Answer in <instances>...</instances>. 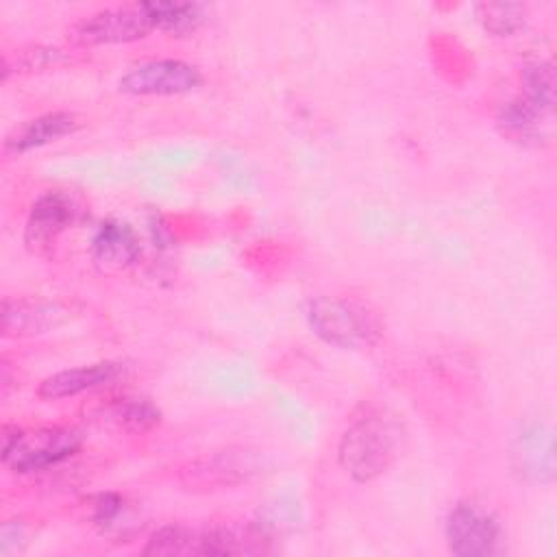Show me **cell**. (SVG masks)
I'll return each instance as SVG.
<instances>
[{"label":"cell","mask_w":557,"mask_h":557,"mask_svg":"<svg viewBox=\"0 0 557 557\" xmlns=\"http://www.w3.org/2000/svg\"><path fill=\"white\" fill-rule=\"evenodd\" d=\"M396 455V431L376 413L355 418L337 446L342 470L357 483H370L383 474Z\"/></svg>","instance_id":"obj_1"},{"label":"cell","mask_w":557,"mask_h":557,"mask_svg":"<svg viewBox=\"0 0 557 557\" xmlns=\"http://www.w3.org/2000/svg\"><path fill=\"white\" fill-rule=\"evenodd\" d=\"M83 446V435L70 426H41L22 431L2 426V463L17 474L48 470L70 459Z\"/></svg>","instance_id":"obj_2"},{"label":"cell","mask_w":557,"mask_h":557,"mask_svg":"<svg viewBox=\"0 0 557 557\" xmlns=\"http://www.w3.org/2000/svg\"><path fill=\"white\" fill-rule=\"evenodd\" d=\"M307 320L320 339L346 350L372 346L381 335V324L368 307L339 296H318L309 300Z\"/></svg>","instance_id":"obj_3"},{"label":"cell","mask_w":557,"mask_h":557,"mask_svg":"<svg viewBox=\"0 0 557 557\" xmlns=\"http://www.w3.org/2000/svg\"><path fill=\"white\" fill-rule=\"evenodd\" d=\"M265 468L268 457L263 455V450L248 446H231L191 459L181 468L178 479L187 490L215 492L246 483L259 476Z\"/></svg>","instance_id":"obj_4"},{"label":"cell","mask_w":557,"mask_h":557,"mask_svg":"<svg viewBox=\"0 0 557 557\" xmlns=\"http://www.w3.org/2000/svg\"><path fill=\"white\" fill-rule=\"evenodd\" d=\"M444 533L448 550L459 557L496 555L503 544L498 518L472 500H459L450 507Z\"/></svg>","instance_id":"obj_5"},{"label":"cell","mask_w":557,"mask_h":557,"mask_svg":"<svg viewBox=\"0 0 557 557\" xmlns=\"http://www.w3.org/2000/svg\"><path fill=\"white\" fill-rule=\"evenodd\" d=\"M154 30L141 2L109 7L89 13L67 28V39L76 46H102V44H128L148 37Z\"/></svg>","instance_id":"obj_6"},{"label":"cell","mask_w":557,"mask_h":557,"mask_svg":"<svg viewBox=\"0 0 557 557\" xmlns=\"http://www.w3.org/2000/svg\"><path fill=\"white\" fill-rule=\"evenodd\" d=\"M200 70L178 59H154L128 67L117 89L128 96H178L200 87Z\"/></svg>","instance_id":"obj_7"},{"label":"cell","mask_w":557,"mask_h":557,"mask_svg":"<svg viewBox=\"0 0 557 557\" xmlns=\"http://www.w3.org/2000/svg\"><path fill=\"white\" fill-rule=\"evenodd\" d=\"M81 218V205L65 191L41 194L28 211L24 226V244L33 252H44Z\"/></svg>","instance_id":"obj_8"},{"label":"cell","mask_w":557,"mask_h":557,"mask_svg":"<svg viewBox=\"0 0 557 557\" xmlns=\"http://www.w3.org/2000/svg\"><path fill=\"white\" fill-rule=\"evenodd\" d=\"M202 555H261L272 550V535L257 522L228 520L200 531Z\"/></svg>","instance_id":"obj_9"},{"label":"cell","mask_w":557,"mask_h":557,"mask_svg":"<svg viewBox=\"0 0 557 557\" xmlns=\"http://www.w3.org/2000/svg\"><path fill=\"white\" fill-rule=\"evenodd\" d=\"M141 257V246L135 231L120 220L102 222L91 237V259L98 270L113 274L135 265Z\"/></svg>","instance_id":"obj_10"},{"label":"cell","mask_w":557,"mask_h":557,"mask_svg":"<svg viewBox=\"0 0 557 557\" xmlns=\"http://www.w3.org/2000/svg\"><path fill=\"white\" fill-rule=\"evenodd\" d=\"M122 370H124V366L117 361H98V363H89V366L61 370V372L46 376L39 383L37 394L44 400H61V398L76 396L81 392L107 385V383L115 381L122 374Z\"/></svg>","instance_id":"obj_11"},{"label":"cell","mask_w":557,"mask_h":557,"mask_svg":"<svg viewBox=\"0 0 557 557\" xmlns=\"http://www.w3.org/2000/svg\"><path fill=\"white\" fill-rule=\"evenodd\" d=\"M65 315V309L52 302L28 300V298H4L2 300V335L26 337L39 335L54 329Z\"/></svg>","instance_id":"obj_12"},{"label":"cell","mask_w":557,"mask_h":557,"mask_svg":"<svg viewBox=\"0 0 557 557\" xmlns=\"http://www.w3.org/2000/svg\"><path fill=\"white\" fill-rule=\"evenodd\" d=\"M78 128V117L70 111H50L28 120L4 139L7 154H22L57 141Z\"/></svg>","instance_id":"obj_13"},{"label":"cell","mask_w":557,"mask_h":557,"mask_svg":"<svg viewBox=\"0 0 557 557\" xmlns=\"http://www.w3.org/2000/svg\"><path fill=\"white\" fill-rule=\"evenodd\" d=\"M548 117L550 115H546L529 100L518 96L500 104L496 113V124L507 139L518 141L522 146H540L542 139H546L544 122Z\"/></svg>","instance_id":"obj_14"},{"label":"cell","mask_w":557,"mask_h":557,"mask_svg":"<svg viewBox=\"0 0 557 557\" xmlns=\"http://www.w3.org/2000/svg\"><path fill=\"white\" fill-rule=\"evenodd\" d=\"M152 28L185 37L196 33L207 20V7L198 2H168V0H150L141 2Z\"/></svg>","instance_id":"obj_15"},{"label":"cell","mask_w":557,"mask_h":557,"mask_svg":"<svg viewBox=\"0 0 557 557\" xmlns=\"http://www.w3.org/2000/svg\"><path fill=\"white\" fill-rule=\"evenodd\" d=\"M520 459L518 468L524 476H531L540 483H548L555 476V448L553 433L546 426H535L520 437V446L516 450Z\"/></svg>","instance_id":"obj_16"},{"label":"cell","mask_w":557,"mask_h":557,"mask_svg":"<svg viewBox=\"0 0 557 557\" xmlns=\"http://www.w3.org/2000/svg\"><path fill=\"white\" fill-rule=\"evenodd\" d=\"M104 418L128 433H146L161 422V411L148 398L124 396L107 405Z\"/></svg>","instance_id":"obj_17"},{"label":"cell","mask_w":557,"mask_h":557,"mask_svg":"<svg viewBox=\"0 0 557 557\" xmlns=\"http://www.w3.org/2000/svg\"><path fill=\"white\" fill-rule=\"evenodd\" d=\"M522 98L533 107L553 115L555 111V67L550 61H533L520 74Z\"/></svg>","instance_id":"obj_18"},{"label":"cell","mask_w":557,"mask_h":557,"mask_svg":"<svg viewBox=\"0 0 557 557\" xmlns=\"http://www.w3.org/2000/svg\"><path fill=\"white\" fill-rule=\"evenodd\" d=\"M476 20L483 30L496 37H509L524 28L527 7L520 2H481L476 4Z\"/></svg>","instance_id":"obj_19"},{"label":"cell","mask_w":557,"mask_h":557,"mask_svg":"<svg viewBox=\"0 0 557 557\" xmlns=\"http://www.w3.org/2000/svg\"><path fill=\"white\" fill-rule=\"evenodd\" d=\"M144 555H202L200 531L185 524H165L152 533Z\"/></svg>","instance_id":"obj_20"},{"label":"cell","mask_w":557,"mask_h":557,"mask_svg":"<svg viewBox=\"0 0 557 557\" xmlns=\"http://www.w3.org/2000/svg\"><path fill=\"white\" fill-rule=\"evenodd\" d=\"M126 503L115 492H102L91 498V520L102 531H109L117 524L120 516H124Z\"/></svg>","instance_id":"obj_21"},{"label":"cell","mask_w":557,"mask_h":557,"mask_svg":"<svg viewBox=\"0 0 557 557\" xmlns=\"http://www.w3.org/2000/svg\"><path fill=\"white\" fill-rule=\"evenodd\" d=\"M67 57L63 54V50L59 48H30V50H22L17 52V59H15V70L20 72H30V70H44V67H50V65H57V63H63Z\"/></svg>","instance_id":"obj_22"}]
</instances>
